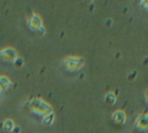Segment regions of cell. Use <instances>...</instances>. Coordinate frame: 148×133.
<instances>
[{"instance_id":"1","label":"cell","mask_w":148,"mask_h":133,"mask_svg":"<svg viewBox=\"0 0 148 133\" xmlns=\"http://www.w3.org/2000/svg\"><path fill=\"white\" fill-rule=\"evenodd\" d=\"M31 105H32V108H34V109L38 110L39 112H49V111H50L49 106H47V105H45V104H44L43 102H40L39 99L34 101V102L31 103Z\"/></svg>"},{"instance_id":"2","label":"cell","mask_w":148,"mask_h":133,"mask_svg":"<svg viewBox=\"0 0 148 133\" xmlns=\"http://www.w3.org/2000/svg\"><path fill=\"white\" fill-rule=\"evenodd\" d=\"M77 60H79L77 58H69V59L67 60V66H68L71 69H73V68L75 69V68L80 67V66L82 65V62H83V61L81 60V61H79V62H77Z\"/></svg>"},{"instance_id":"3","label":"cell","mask_w":148,"mask_h":133,"mask_svg":"<svg viewBox=\"0 0 148 133\" xmlns=\"http://www.w3.org/2000/svg\"><path fill=\"white\" fill-rule=\"evenodd\" d=\"M113 120H114L117 124H123L124 120H125V114H124V112H121V111L114 112V113H113Z\"/></svg>"},{"instance_id":"4","label":"cell","mask_w":148,"mask_h":133,"mask_svg":"<svg viewBox=\"0 0 148 133\" xmlns=\"http://www.w3.org/2000/svg\"><path fill=\"white\" fill-rule=\"evenodd\" d=\"M9 87V81L7 80V79H1L0 80V89H6V88H8Z\"/></svg>"},{"instance_id":"5","label":"cell","mask_w":148,"mask_h":133,"mask_svg":"<svg viewBox=\"0 0 148 133\" xmlns=\"http://www.w3.org/2000/svg\"><path fill=\"white\" fill-rule=\"evenodd\" d=\"M5 127H6V130L10 131V130L13 128V123H12V120H7V121H5Z\"/></svg>"}]
</instances>
